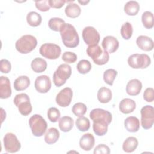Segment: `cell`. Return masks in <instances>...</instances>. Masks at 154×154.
<instances>
[{
  "mask_svg": "<svg viewBox=\"0 0 154 154\" xmlns=\"http://www.w3.org/2000/svg\"><path fill=\"white\" fill-rule=\"evenodd\" d=\"M76 126L79 131L85 132L88 131L90 127V123L88 119L85 117H79L76 120Z\"/></svg>",
  "mask_w": 154,
  "mask_h": 154,
  "instance_id": "1f68e13d",
  "label": "cell"
},
{
  "mask_svg": "<svg viewBox=\"0 0 154 154\" xmlns=\"http://www.w3.org/2000/svg\"><path fill=\"white\" fill-rule=\"evenodd\" d=\"M30 84V79L26 76H20L17 78L13 84L16 91H22L26 89Z\"/></svg>",
  "mask_w": 154,
  "mask_h": 154,
  "instance_id": "4316f807",
  "label": "cell"
},
{
  "mask_svg": "<svg viewBox=\"0 0 154 154\" xmlns=\"http://www.w3.org/2000/svg\"><path fill=\"white\" fill-rule=\"evenodd\" d=\"M117 75V72L113 69H109L103 73V80L107 84L112 85Z\"/></svg>",
  "mask_w": 154,
  "mask_h": 154,
  "instance_id": "d590c367",
  "label": "cell"
},
{
  "mask_svg": "<svg viewBox=\"0 0 154 154\" xmlns=\"http://www.w3.org/2000/svg\"><path fill=\"white\" fill-rule=\"evenodd\" d=\"M102 46L103 49L108 53H113L116 52L119 46V42L118 40L111 35H108L103 38Z\"/></svg>",
  "mask_w": 154,
  "mask_h": 154,
  "instance_id": "9a60e30c",
  "label": "cell"
},
{
  "mask_svg": "<svg viewBox=\"0 0 154 154\" xmlns=\"http://www.w3.org/2000/svg\"><path fill=\"white\" fill-rule=\"evenodd\" d=\"M129 66L133 69H146L151 63L150 57L146 54H134L128 59Z\"/></svg>",
  "mask_w": 154,
  "mask_h": 154,
  "instance_id": "8992f818",
  "label": "cell"
},
{
  "mask_svg": "<svg viewBox=\"0 0 154 154\" xmlns=\"http://www.w3.org/2000/svg\"><path fill=\"white\" fill-rule=\"evenodd\" d=\"M90 2V1H78V2L79 3H80V4H81L82 5H86L87 3H88Z\"/></svg>",
  "mask_w": 154,
  "mask_h": 154,
  "instance_id": "bcb514c9",
  "label": "cell"
},
{
  "mask_svg": "<svg viewBox=\"0 0 154 154\" xmlns=\"http://www.w3.org/2000/svg\"><path fill=\"white\" fill-rule=\"evenodd\" d=\"M136 43L140 49L145 51H150L154 48L153 40L146 35L138 36L136 40Z\"/></svg>",
  "mask_w": 154,
  "mask_h": 154,
  "instance_id": "e0dca14e",
  "label": "cell"
},
{
  "mask_svg": "<svg viewBox=\"0 0 154 154\" xmlns=\"http://www.w3.org/2000/svg\"><path fill=\"white\" fill-rule=\"evenodd\" d=\"M87 55L97 65L105 64L109 59V53L98 45L88 46L86 50Z\"/></svg>",
  "mask_w": 154,
  "mask_h": 154,
  "instance_id": "7a4b0ae2",
  "label": "cell"
},
{
  "mask_svg": "<svg viewBox=\"0 0 154 154\" xmlns=\"http://www.w3.org/2000/svg\"><path fill=\"white\" fill-rule=\"evenodd\" d=\"M135 108L136 103L131 99L125 98L119 103V109L123 114H129L133 112Z\"/></svg>",
  "mask_w": 154,
  "mask_h": 154,
  "instance_id": "ffe728a7",
  "label": "cell"
},
{
  "mask_svg": "<svg viewBox=\"0 0 154 154\" xmlns=\"http://www.w3.org/2000/svg\"><path fill=\"white\" fill-rule=\"evenodd\" d=\"M4 147L7 152L16 153L21 148V144L15 134L11 132L7 133L3 139Z\"/></svg>",
  "mask_w": 154,
  "mask_h": 154,
  "instance_id": "8fae6325",
  "label": "cell"
},
{
  "mask_svg": "<svg viewBox=\"0 0 154 154\" xmlns=\"http://www.w3.org/2000/svg\"><path fill=\"white\" fill-rule=\"evenodd\" d=\"M62 60L67 63H73L77 60V55L72 52H64L62 55Z\"/></svg>",
  "mask_w": 154,
  "mask_h": 154,
  "instance_id": "ab89813d",
  "label": "cell"
},
{
  "mask_svg": "<svg viewBox=\"0 0 154 154\" xmlns=\"http://www.w3.org/2000/svg\"><path fill=\"white\" fill-rule=\"evenodd\" d=\"M65 23L64 20L59 17L51 18L48 22L49 28L54 31H60L62 26Z\"/></svg>",
  "mask_w": 154,
  "mask_h": 154,
  "instance_id": "d6a6232c",
  "label": "cell"
},
{
  "mask_svg": "<svg viewBox=\"0 0 154 154\" xmlns=\"http://www.w3.org/2000/svg\"><path fill=\"white\" fill-rule=\"evenodd\" d=\"M124 126L128 132H136L140 129V121L135 116H129L125 120Z\"/></svg>",
  "mask_w": 154,
  "mask_h": 154,
  "instance_id": "44dd1931",
  "label": "cell"
},
{
  "mask_svg": "<svg viewBox=\"0 0 154 154\" xmlns=\"http://www.w3.org/2000/svg\"><path fill=\"white\" fill-rule=\"evenodd\" d=\"M94 137L90 133L84 134L79 140V146L85 151L90 150L94 147Z\"/></svg>",
  "mask_w": 154,
  "mask_h": 154,
  "instance_id": "d6986e66",
  "label": "cell"
},
{
  "mask_svg": "<svg viewBox=\"0 0 154 154\" xmlns=\"http://www.w3.org/2000/svg\"><path fill=\"white\" fill-rule=\"evenodd\" d=\"M144 99L148 102H152L154 100V90L152 87L147 88L143 93Z\"/></svg>",
  "mask_w": 154,
  "mask_h": 154,
  "instance_id": "7bdbcfd3",
  "label": "cell"
},
{
  "mask_svg": "<svg viewBox=\"0 0 154 154\" xmlns=\"http://www.w3.org/2000/svg\"><path fill=\"white\" fill-rule=\"evenodd\" d=\"M141 20L143 26L147 29H151L153 27V14L149 11H144L141 16Z\"/></svg>",
  "mask_w": 154,
  "mask_h": 154,
  "instance_id": "4dcf8cb0",
  "label": "cell"
},
{
  "mask_svg": "<svg viewBox=\"0 0 154 154\" xmlns=\"http://www.w3.org/2000/svg\"><path fill=\"white\" fill-rule=\"evenodd\" d=\"M72 2L67 5L65 8V13L69 17L76 18L80 15L81 10L80 7L77 4L73 3Z\"/></svg>",
  "mask_w": 154,
  "mask_h": 154,
  "instance_id": "484cf974",
  "label": "cell"
},
{
  "mask_svg": "<svg viewBox=\"0 0 154 154\" xmlns=\"http://www.w3.org/2000/svg\"><path fill=\"white\" fill-rule=\"evenodd\" d=\"M87 110V106L82 102H78L74 104L72 109L73 113L76 116H78V117L83 116L86 113Z\"/></svg>",
  "mask_w": 154,
  "mask_h": 154,
  "instance_id": "74e56055",
  "label": "cell"
},
{
  "mask_svg": "<svg viewBox=\"0 0 154 154\" xmlns=\"http://www.w3.org/2000/svg\"><path fill=\"white\" fill-rule=\"evenodd\" d=\"M108 125L106 123H100L93 122V129L94 134L97 136H103L108 131Z\"/></svg>",
  "mask_w": 154,
  "mask_h": 154,
  "instance_id": "8d00e7d4",
  "label": "cell"
},
{
  "mask_svg": "<svg viewBox=\"0 0 154 154\" xmlns=\"http://www.w3.org/2000/svg\"><path fill=\"white\" fill-rule=\"evenodd\" d=\"M39 52L41 55L46 58L55 60L60 56L61 49V48L56 44L46 43L40 46Z\"/></svg>",
  "mask_w": 154,
  "mask_h": 154,
  "instance_id": "ba28073f",
  "label": "cell"
},
{
  "mask_svg": "<svg viewBox=\"0 0 154 154\" xmlns=\"http://www.w3.org/2000/svg\"><path fill=\"white\" fill-rule=\"evenodd\" d=\"M29 125L32 134L35 137L42 136L47 129V123L39 114H34L29 119Z\"/></svg>",
  "mask_w": 154,
  "mask_h": 154,
  "instance_id": "5b68a950",
  "label": "cell"
},
{
  "mask_svg": "<svg viewBox=\"0 0 154 154\" xmlns=\"http://www.w3.org/2000/svg\"><path fill=\"white\" fill-rule=\"evenodd\" d=\"M47 116L48 119L53 123L57 122L61 116L60 111L55 107H51L49 108L47 112Z\"/></svg>",
  "mask_w": 154,
  "mask_h": 154,
  "instance_id": "f35d334b",
  "label": "cell"
},
{
  "mask_svg": "<svg viewBox=\"0 0 154 154\" xmlns=\"http://www.w3.org/2000/svg\"><path fill=\"white\" fill-rule=\"evenodd\" d=\"M97 97L98 100L100 103H106L111 100L112 92L109 88L105 87H102L98 90Z\"/></svg>",
  "mask_w": 154,
  "mask_h": 154,
  "instance_id": "cb8c5ba5",
  "label": "cell"
},
{
  "mask_svg": "<svg viewBox=\"0 0 154 154\" xmlns=\"http://www.w3.org/2000/svg\"><path fill=\"white\" fill-rule=\"evenodd\" d=\"M35 7L41 11H47L50 9V5L48 2V0L42 1H35Z\"/></svg>",
  "mask_w": 154,
  "mask_h": 154,
  "instance_id": "60d3db41",
  "label": "cell"
},
{
  "mask_svg": "<svg viewBox=\"0 0 154 154\" xmlns=\"http://www.w3.org/2000/svg\"><path fill=\"white\" fill-rule=\"evenodd\" d=\"M140 10V5L136 1H128L124 5V11L129 16H135Z\"/></svg>",
  "mask_w": 154,
  "mask_h": 154,
  "instance_id": "f1b7e54d",
  "label": "cell"
},
{
  "mask_svg": "<svg viewBox=\"0 0 154 154\" xmlns=\"http://www.w3.org/2000/svg\"><path fill=\"white\" fill-rule=\"evenodd\" d=\"M41 15L35 11H30L26 16V21L29 25L35 27L40 25L42 22Z\"/></svg>",
  "mask_w": 154,
  "mask_h": 154,
  "instance_id": "f546056e",
  "label": "cell"
},
{
  "mask_svg": "<svg viewBox=\"0 0 154 154\" xmlns=\"http://www.w3.org/2000/svg\"><path fill=\"white\" fill-rule=\"evenodd\" d=\"M78 72L81 74H86L91 69V64L90 62L87 60H80L76 66Z\"/></svg>",
  "mask_w": 154,
  "mask_h": 154,
  "instance_id": "e575fe53",
  "label": "cell"
},
{
  "mask_svg": "<svg viewBox=\"0 0 154 154\" xmlns=\"http://www.w3.org/2000/svg\"><path fill=\"white\" fill-rule=\"evenodd\" d=\"M90 117L94 123H106L108 125L112 121L111 113L101 108L92 109L90 112Z\"/></svg>",
  "mask_w": 154,
  "mask_h": 154,
  "instance_id": "30bf717a",
  "label": "cell"
},
{
  "mask_svg": "<svg viewBox=\"0 0 154 154\" xmlns=\"http://www.w3.org/2000/svg\"><path fill=\"white\" fill-rule=\"evenodd\" d=\"M37 45V40L36 38L29 34L22 36L15 43L16 50L21 54H28L31 52Z\"/></svg>",
  "mask_w": 154,
  "mask_h": 154,
  "instance_id": "3957f363",
  "label": "cell"
},
{
  "mask_svg": "<svg viewBox=\"0 0 154 154\" xmlns=\"http://www.w3.org/2000/svg\"><path fill=\"white\" fill-rule=\"evenodd\" d=\"M60 32L63 43L66 47L74 48L79 45V35L72 25L65 23L62 26Z\"/></svg>",
  "mask_w": 154,
  "mask_h": 154,
  "instance_id": "6da1fadb",
  "label": "cell"
},
{
  "mask_svg": "<svg viewBox=\"0 0 154 154\" xmlns=\"http://www.w3.org/2000/svg\"><path fill=\"white\" fill-rule=\"evenodd\" d=\"M74 121L71 117L63 116L58 121V126L60 130L64 132H69L73 127Z\"/></svg>",
  "mask_w": 154,
  "mask_h": 154,
  "instance_id": "7402d4cb",
  "label": "cell"
},
{
  "mask_svg": "<svg viewBox=\"0 0 154 154\" xmlns=\"http://www.w3.org/2000/svg\"><path fill=\"white\" fill-rule=\"evenodd\" d=\"M132 32H133V28L131 23L126 22L122 25L120 33H121L122 37L125 40H129L132 37Z\"/></svg>",
  "mask_w": 154,
  "mask_h": 154,
  "instance_id": "836d02e7",
  "label": "cell"
},
{
  "mask_svg": "<svg viewBox=\"0 0 154 154\" xmlns=\"http://www.w3.org/2000/svg\"><path fill=\"white\" fill-rule=\"evenodd\" d=\"M11 69V63L6 59H2L0 61V70L3 73H8Z\"/></svg>",
  "mask_w": 154,
  "mask_h": 154,
  "instance_id": "b9f144b4",
  "label": "cell"
},
{
  "mask_svg": "<svg viewBox=\"0 0 154 154\" xmlns=\"http://www.w3.org/2000/svg\"><path fill=\"white\" fill-rule=\"evenodd\" d=\"M72 74L71 67L66 64H60L53 74V82L55 86L61 87L64 85Z\"/></svg>",
  "mask_w": 154,
  "mask_h": 154,
  "instance_id": "277c9868",
  "label": "cell"
},
{
  "mask_svg": "<svg viewBox=\"0 0 154 154\" xmlns=\"http://www.w3.org/2000/svg\"><path fill=\"white\" fill-rule=\"evenodd\" d=\"M11 89L9 79L4 76L0 77V98L7 99L11 95Z\"/></svg>",
  "mask_w": 154,
  "mask_h": 154,
  "instance_id": "2e32d148",
  "label": "cell"
},
{
  "mask_svg": "<svg viewBox=\"0 0 154 154\" xmlns=\"http://www.w3.org/2000/svg\"><path fill=\"white\" fill-rule=\"evenodd\" d=\"M13 102L22 115L28 116L32 112V108L30 103V99L26 93H20L16 95Z\"/></svg>",
  "mask_w": 154,
  "mask_h": 154,
  "instance_id": "52a82bcc",
  "label": "cell"
},
{
  "mask_svg": "<svg viewBox=\"0 0 154 154\" xmlns=\"http://www.w3.org/2000/svg\"><path fill=\"white\" fill-rule=\"evenodd\" d=\"M31 67L34 72L42 73L46 69L47 63L43 58H35L32 61L31 63Z\"/></svg>",
  "mask_w": 154,
  "mask_h": 154,
  "instance_id": "83f0119b",
  "label": "cell"
},
{
  "mask_svg": "<svg viewBox=\"0 0 154 154\" xmlns=\"http://www.w3.org/2000/svg\"><path fill=\"white\" fill-rule=\"evenodd\" d=\"M72 97L73 91L71 88L66 87L57 94L55 101L59 106L61 107H66L70 104Z\"/></svg>",
  "mask_w": 154,
  "mask_h": 154,
  "instance_id": "4fadbf2b",
  "label": "cell"
},
{
  "mask_svg": "<svg viewBox=\"0 0 154 154\" xmlns=\"http://www.w3.org/2000/svg\"><path fill=\"white\" fill-rule=\"evenodd\" d=\"M60 137V132L55 128H49L45 134V141L48 144L55 143Z\"/></svg>",
  "mask_w": 154,
  "mask_h": 154,
  "instance_id": "d4e9b609",
  "label": "cell"
},
{
  "mask_svg": "<svg viewBox=\"0 0 154 154\" xmlns=\"http://www.w3.org/2000/svg\"><path fill=\"white\" fill-rule=\"evenodd\" d=\"M82 36L84 42L89 46L98 45L100 41V34L93 26L85 27L82 30Z\"/></svg>",
  "mask_w": 154,
  "mask_h": 154,
  "instance_id": "7c38bea8",
  "label": "cell"
},
{
  "mask_svg": "<svg viewBox=\"0 0 154 154\" xmlns=\"http://www.w3.org/2000/svg\"><path fill=\"white\" fill-rule=\"evenodd\" d=\"M142 89V83L137 79L130 80L126 87V91L130 96L138 95Z\"/></svg>",
  "mask_w": 154,
  "mask_h": 154,
  "instance_id": "ac0fdd59",
  "label": "cell"
},
{
  "mask_svg": "<svg viewBox=\"0 0 154 154\" xmlns=\"http://www.w3.org/2000/svg\"><path fill=\"white\" fill-rule=\"evenodd\" d=\"M138 144V141L135 137H129L124 141L122 149L126 153H132L137 149Z\"/></svg>",
  "mask_w": 154,
  "mask_h": 154,
  "instance_id": "603a6c76",
  "label": "cell"
},
{
  "mask_svg": "<svg viewBox=\"0 0 154 154\" xmlns=\"http://www.w3.org/2000/svg\"><path fill=\"white\" fill-rule=\"evenodd\" d=\"M93 153L94 154H109L110 153V149L108 146L101 144H99L94 148Z\"/></svg>",
  "mask_w": 154,
  "mask_h": 154,
  "instance_id": "ee69618b",
  "label": "cell"
},
{
  "mask_svg": "<svg viewBox=\"0 0 154 154\" xmlns=\"http://www.w3.org/2000/svg\"><path fill=\"white\" fill-rule=\"evenodd\" d=\"M141 124L144 129H150L154 123V108L151 105H146L141 109Z\"/></svg>",
  "mask_w": 154,
  "mask_h": 154,
  "instance_id": "9c48e42d",
  "label": "cell"
},
{
  "mask_svg": "<svg viewBox=\"0 0 154 154\" xmlns=\"http://www.w3.org/2000/svg\"><path fill=\"white\" fill-rule=\"evenodd\" d=\"M51 81L47 75H41L35 79L34 87L35 90L40 93H46L51 88Z\"/></svg>",
  "mask_w": 154,
  "mask_h": 154,
  "instance_id": "5bb4252c",
  "label": "cell"
},
{
  "mask_svg": "<svg viewBox=\"0 0 154 154\" xmlns=\"http://www.w3.org/2000/svg\"><path fill=\"white\" fill-rule=\"evenodd\" d=\"M71 2L72 1H67L65 0H48L50 7L54 8H60L64 5L66 2Z\"/></svg>",
  "mask_w": 154,
  "mask_h": 154,
  "instance_id": "f6af8a7d",
  "label": "cell"
}]
</instances>
